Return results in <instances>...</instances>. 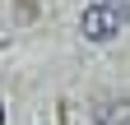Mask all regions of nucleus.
Masks as SVG:
<instances>
[{
    "instance_id": "f03ea898",
    "label": "nucleus",
    "mask_w": 130,
    "mask_h": 125,
    "mask_svg": "<svg viewBox=\"0 0 130 125\" xmlns=\"http://www.w3.org/2000/svg\"><path fill=\"white\" fill-rule=\"evenodd\" d=\"M102 5L116 14V19H130V0H102Z\"/></svg>"
},
{
    "instance_id": "f257e3e1",
    "label": "nucleus",
    "mask_w": 130,
    "mask_h": 125,
    "mask_svg": "<svg viewBox=\"0 0 130 125\" xmlns=\"http://www.w3.org/2000/svg\"><path fill=\"white\" fill-rule=\"evenodd\" d=\"M84 37H93V42H107V37H116V14H111L107 5H93V9H84Z\"/></svg>"
},
{
    "instance_id": "7ed1b4c3",
    "label": "nucleus",
    "mask_w": 130,
    "mask_h": 125,
    "mask_svg": "<svg viewBox=\"0 0 130 125\" xmlns=\"http://www.w3.org/2000/svg\"><path fill=\"white\" fill-rule=\"evenodd\" d=\"M0 125H5V107H0Z\"/></svg>"
}]
</instances>
